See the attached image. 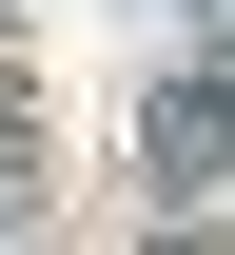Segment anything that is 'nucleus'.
Wrapping results in <instances>:
<instances>
[{
  "label": "nucleus",
  "mask_w": 235,
  "mask_h": 255,
  "mask_svg": "<svg viewBox=\"0 0 235 255\" xmlns=\"http://www.w3.org/2000/svg\"><path fill=\"white\" fill-rule=\"evenodd\" d=\"M216 137H235V118H216L196 79H176V98H137V157H157V177H216Z\"/></svg>",
  "instance_id": "nucleus-1"
}]
</instances>
